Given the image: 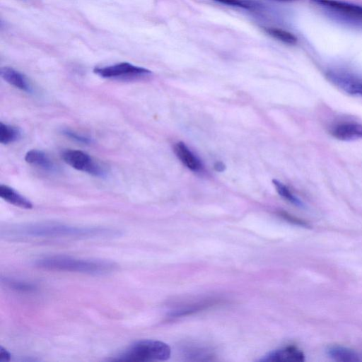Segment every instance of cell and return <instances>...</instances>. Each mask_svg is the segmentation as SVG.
Wrapping results in <instances>:
<instances>
[{
	"instance_id": "6da1fadb",
	"label": "cell",
	"mask_w": 362,
	"mask_h": 362,
	"mask_svg": "<svg viewBox=\"0 0 362 362\" xmlns=\"http://www.w3.org/2000/svg\"><path fill=\"white\" fill-rule=\"evenodd\" d=\"M6 235L20 238H109L120 235L118 230L95 227H76L57 223H37L7 229Z\"/></svg>"
},
{
	"instance_id": "7a4b0ae2",
	"label": "cell",
	"mask_w": 362,
	"mask_h": 362,
	"mask_svg": "<svg viewBox=\"0 0 362 362\" xmlns=\"http://www.w3.org/2000/svg\"><path fill=\"white\" fill-rule=\"evenodd\" d=\"M35 264L45 269L93 275L106 274L117 267L114 262L107 260L77 259L66 255L44 257L36 259Z\"/></svg>"
},
{
	"instance_id": "3957f363",
	"label": "cell",
	"mask_w": 362,
	"mask_h": 362,
	"mask_svg": "<svg viewBox=\"0 0 362 362\" xmlns=\"http://www.w3.org/2000/svg\"><path fill=\"white\" fill-rule=\"evenodd\" d=\"M171 354L170 346L160 341L145 339L138 341L112 361H166Z\"/></svg>"
},
{
	"instance_id": "277c9868",
	"label": "cell",
	"mask_w": 362,
	"mask_h": 362,
	"mask_svg": "<svg viewBox=\"0 0 362 362\" xmlns=\"http://www.w3.org/2000/svg\"><path fill=\"white\" fill-rule=\"evenodd\" d=\"M311 2L333 20L362 28V6L338 0H311Z\"/></svg>"
},
{
	"instance_id": "5b68a950",
	"label": "cell",
	"mask_w": 362,
	"mask_h": 362,
	"mask_svg": "<svg viewBox=\"0 0 362 362\" xmlns=\"http://www.w3.org/2000/svg\"><path fill=\"white\" fill-rule=\"evenodd\" d=\"M62 158L66 163L76 170L95 177L105 176L104 168L90 155L82 151L66 149L62 153Z\"/></svg>"
},
{
	"instance_id": "8992f818",
	"label": "cell",
	"mask_w": 362,
	"mask_h": 362,
	"mask_svg": "<svg viewBox=\"0 0 362 362\" xmlns=\"http://www.w3.org/2000/svg\"><path fill=\"white\" fill-rule=\"evenodd\" d=\"M93 72L105 78L134 79L148 76L151 71L143 67L133 65L128 62L95 67Z\"/></svg>"
},
{
	"instance_id": "52a82bcc",
	"label": "cell",
	"mask_w": 362,
	"mask_h": 362,
	"mask_svg": "<svg viewBox=\"0 0 362 362\" xmlns=\"http://www.w3.org/2000/svg\"><path fill=\"white\" fill-rule=\"evenodd\" d=\"M327 78L336 87L352 95L362 97V78L344 70L334 69L326 73Z\"/></svg>"
},
{
	"instance_id": "ba28073f",
	"label": "cell",
	"mask_w": 362,
	"mask_h": 362,
	"mask_svg": "<svg viewBox=\"0 0 362 362\" xmlns=\"http://www.w3.org/2000/svg\"><path fill=\"white\" fill-rule=\"evenodd\" d=\"M329 134L341 141L362 139V124L355 121H342L332 125Z\"/></svg>"
},
{
	"instance_id": "9c48e42d",
	"label": "cell",
	"mask_w": 362,
	"mask_h": 362,
	"mask_svg": "<svg viewBox=\"0 0 362 362\" xmlns=\"http://www.w3.org/2000/svg\"><path fill=\"white\" fill-rule=\"evenodd\" d=\"M303 353L295 346H286L272 351L259 360L260 362H303Z\"/></svg>"
},
{
	"instance_id": "30bf717a",
	"label": "cell",
	"mask_w": 362,
	"mask_h": 362,
	"mask_svg": "<svg viewBox=\"0 0 362 362\" xmlns=\"http://www.w3.org/2000/svg\"><path fill=\"white\" fill-rule=\"evenodd\" d=\"M1 78L11 86L28 93L32 91V88L26 77L21 72L13 68L5 66L0 70Z\"/></svg>"
},
{
	"instance_id": "8fae6325",
	"label": "cell",
	"mask_w": 362,
	"mask_h": 362,
	"mask_svg": "<svg viewBox=\"0 0 362 362\" xmlns=\"http://www.w3.org/2000/svg\"><path fill=\"white\" fill-rule=\"evenodd\" d=\"M174 152L187 168L194 172L202 170V165L201 161L184 143H177L174 146Z\"/></svg>"
},
{
	"instance_id": "7c38bea8",
	"label": "cell",
	"mask_w": 362,
	"mask_h": 362,
	"mask_svg": "<svg viewBox=\"0 0 362 362\" xmlns=\"http://www.w3.org/2000/svg\"><path fill=\"white\" fill-rule=\"evenodd\" d=\"M0 197L11 204L22 209H30L33 207L29 199L5 185H0Z\"/></svg>"
},
{
	"instance_id": "4fadbf2b",
	"label": "cell",
	"mask_w": 362,
	"mask_h": 362,
	"mask_svg": "<svg viewBox=\"0 0 362 362\" xmlns=\"http://www.w3.org/2000/svg\"><path fill=\"white\" fill-rule=\"evenodd\" d=\"M25 160L45 170L52 171L54 170V165L48 156L42 151L32 149L28 151L25 156Z\"/></svg>"
},
{
	"instance_id": "5bb4252c",
	"label": "cell",
	"mask_w": 362,
	"mask_h": 362,
	"mask_svg": "<svg viewBox=\"0 0 362 362\" xmlns=\"http://www.w3.org/2000/svg\"><path fill=\"white\" fill-rule=\"evenodd\" d=\"M327 354L332 359L343 362H356L361 359L354 350L341 346H332L327 349Z\"/></svg>"
},
{
	"instance_id": "9a60e30c",
	"label": "cell",
	"mask_w": 362,
	"mask_h": 362,
	"mask_svg": "<svg viewBox=\"0 0 362 362\" xmlns=\"http://www.w3.org/2000/svg\"><path fill=\"white\" fill-rule=\"evenodd\" d=\"M21 137V131L16 127L0 123V143L8 144L15 142Z\"/></svg>"
},
{
	"instance_id": "2e32d148",
	"label": "cell",
	"mask_w": 362,
	"mask_h": 362,
	"mask_svg": "<svg viewBox=\"0 0 362 362\" xmlns=\"http://www.w3.org/2000/svg\"><path fill=\"white\" fill-rule=\"evenodd\" d=\"M214 303V301L207 300L206 302L199 303L193 305L187 306L183 308L170 311L169 316L170 317H177L185 316L192 313L202 310Z\"/></svg>"
},
{
	"instance_id": "e0dca14e",
	"label": "cell",
	"mask_w": 362,
	"mask_h": 362,
	"mask_svg": "<svg viewBox=\"0 0 362 362\" xmlns=\"http://www.w3.org/2000/svg\"><path fill=\"white\" fill-rule=\"evenodd\" d=\"M265 31L272 37L289 45H295L297 42L296 37L291 33L276 28H267Z\"/></svg>"
},
{
	"instance_id": "ac0fdd59",
	"label": "cell",
	"mask_w": 362,
	"mask_h": 362,
	"mask_svg": "<svg viewBox=\"0 0 362 362\" xmlns=\"http://www.w3.org/2000/svg\"><path fill=\"white\" fill-rule=\"evenodd\" d=\"M272 182L276 190L281 197L296 206L300 207L303 206V202L296 197L285 185L276 180H273Z\"/></svg>"
},
{
	"instance_id": "d6986e66",
	"label": "cell",
	"mask_w": 362,
	"mask_h": 362,
	"mask_svg": "<svg viewBox=\"0 0 362 362\" xmlns=\"http://www.w3.org/2000/svg\"><path fill=\"white\" fill-rule=\"evenodd\" d=\"M5 282H6V284L9 288H11V289L15 290V291H21V292H31V291H33L35 290V285H33L30 283H27V282H23V281H16V280H13V279H8L5 280Z\"/></svg>"
},
{
	"instance_id": "ffe728a7",
	"label": "cell",
	"mask_w": 362,
	"mask_h": 362,
	"mask_svg": "<svg viewBox=\"0 0 362 362\" xmlns=\"http://www.w3.org/2000/svg\"><path fill=\"white\" fill-rule=\"evenodd\" d=\"M222 4L230 5L233 6H238L247 9L258 8L259 5L257 2L253 0H216Z\"/></svg>"
},
{
	"instance_id": "44dd1931",
	"label": "cell",
	"mask_w": 362,
	"mask_h": 362,
	"mask_svg": "<svg viewBox=\"0 0 362 362\" xmlns=\"http://www.w3.org/2000/svg\"><path fill=\"white\" fill-rule=\"evenodd\" d=\"M62 132L67 137L72 139L76 141L83 143V144L91 143V139H90L89 137H87L82 134H79L78 133H76L71 129H64L62 130Z\"/></svg>"
},
{
	"instance_id": "7402d4cb",
	"label": "cell",
	"mask_w": 362,
	"mask_h": 362,
	"mask_svg": "<svg viewBox=\"0 0 362 362\" xmlns=\"http://www.w3.org/2000/svg\"><path fill=\"white\" fill-rule=\"evenodd\" d=\"M279 216H281L283 218L289 221L293 224L298 225L303 227H307L308 223L285 211H279Z\"/></svg>"
},
{
	"instance_id": "603a6c76",
	"label": "cell",
	"mask_w": 362,
	"mask_h": 362,
	"mask_svg": "<svg viewBox=\"0 0 362 362\" xmlns=\"http://www.w3.org/2000/svg\"><path fill=\"white\" fill-rule=\"evenodd\" d=\"M11 359V354L2 346H0V362H8Z\"/></svg>"
},
{
	"instance_id": "cb8c5ba5",
	"label": "cell",
	"mask_w": 362,
	"mask_h": 362,
	"mask_svg": "<svg viewBox=\"0 0 362 362\" xmlns=\"http://www.w3.org/2000/svg\"><path fill=\"white\" fill-rule=\"evenodd\" d=\"M226 167L222 162H216L214 164V169L218 172H222L225 170Z\"/></svg>"
},
{
	"instance_id": "d4e9b609",
	"label": "cell",
	"mask_w": 362,
	"mask_h": 362,
	"mask_svg": "<svg viewBox=\"0 0 362 362\" xmlns=\"http://www.w3.org/2000/svg\"><path fill=\"white\" fill-rule=\"evenodd\" d=\"M281 1H292V0H281Z\"/></svg>"
}]
</instances>
